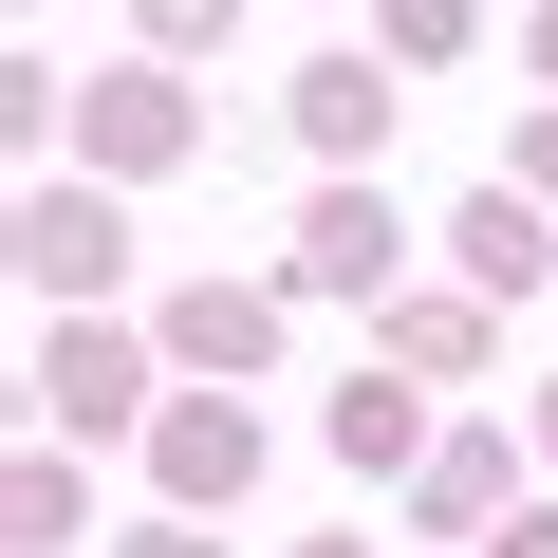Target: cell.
Masks as SVG:
<instances>
[{"mask_svg": "<svg viewBox=\"0 0 558 558\" xmlns=\"http://www.w3.org/2000/svg\"><path fill=\"white\" fill-rule=\"evenodd\" d=\"M75 131H94V168H112V186H149V168H186V94H168V75H112V94H94Z\"/></svg>", "mask_w": 558, "mask_h": 558, "instance_id": "4", "label": "cell"}, {"mask_svg": "<svg viewBox=\"0 0 558 558\" xmlns=\"http://www.w3.org/2000/svg\"><path fill=\"white\" fill-rule=\"evenodd\" d=\"M391 57H465V0H391Z\"/></svg>", "mask_w": 558, "mask_h": 558, "instance_id": "12", "label": "cell"}, {"mask_svg": "<svg viewBox=\"0 0 558 558\" xmlns=\"http://www.w3.org/2000/svg\"><path fill=\"white\" fill-rule=\"evenodd\" d=\"M149 465H168V502H223V484H260V428H242V391H186V410L149 428Z\"/></svg>", "mask_w": 558, "mask_h": 558, "instance_id": "2", "label": "cell"}, {"mask_svg": "<svg viewBox=\"0 0 558 558\" xmlns=\"http://www.w3.org/2000/svg\"><path fill=\"white\" fill-rule=\"evenodd\" d=\"M38 410H57V428H131V336H112V317H75V336L38 354Z\"/></svg>", "mask_w": 558, "mask_h": 558, "instance_id": "5", "label": "cell"}, {"mask_svg": "<svg viewBox=\"0 0 558 558\" xmlns=\"http://www.w3.org/2000/svg\"><path fill=\"white\" fill-rule=\"evenodd\" d=\"M299 149H317V168H373V149H391V75H373V57H317V75H299Z\"/></svg>", "mask_w": 558, "mask_h": 558, "instance_id": "3", "label": "cell"}, {"mask_svg": "<svg viewBox=\"0 0 558 558\" xmlns=\"http://www.w3.org/2000/svg\"><path fill=\"white\" fill-rule=\"evenodd\" d=\"M299 558H373V539H299Z\"/></svg>", "mask_w": 558, "mask_h": 558, "instance_id": "17", "label": "cell"}, {"mask_svg": "<svg viewBox=\"0 0 558 558\" xmlns=\"http://www.w3.org/2000/svg\"><path fill=\"white\" fill-rule=\"evenodd\" d=\"M168 354L186 373H260L279 354V299H223V279H205V299H168Z\"/></svg>", "mask_w": 558, "mask_h": 558, "instance_id": "9", "label": "cell"}, {"mask_svg": "<svg viewBox=\"0 0 558 558\" xmlns=\"http://www.w3.org/2000/svg\"><path fill=\"white\" fill-rule=\"evenodd\" d=\"M149 38H168V57H186V38H223V0H149Z\"/></svg>", "mask_w": 558, "mask_h": 558, "instance_id": "13", "label": "cell"}, {"mask_svg": "<svg viewBox=\"0 0 558 558\" xmlns=\"http://www.w3.org/2000/svg\"><path fill=\"white\" fill-rule=\"evenodd\" d=\"M539 447H558V391H539Z\"/></svg>", "mask_w": 558, "mask_h": 558, "instance_id": "18", "label": "cell"}, {"mask_svg": "<svg viewBox=\"0 0 558 558\" xmlns=\"http://www.w3.org/2000/svg\"><path fill=\"white\" fill-rule=\"evenodd\" d=\"M299 279H336V299L373 279V299H391V205H373V186H336V205L299 223Z\"/></svg>", "mask_w": 558, "mask_h": 558, "instance_id": "8", "label": "cell"}, {"mask_svg": "<svg viewBox=\"0 0 558 558\" xmlns=\"http://www.w3.org/2000/svg\"><path fill=\"white\" fill-rule=\"evenodd\" d=\"M336 465H354V484L428 465V410H410V373H354V391H336Z\"/></svg>", "mask_w": 558, "mask_h": 558, "instance_id": "7", "label": "cell"}, {"mask_svg": "<svg viewBox=\"0 0 558 558\" xmlns=\"http://www.w3.org/2000/svg\"><path fill=\"white\" fill-rule=\"evenodd\" d=\"M502 558H558V502H539V521H502Z\"/></svg>", "mask_w": 558, "mask_h": 558, "instance_id": "15", "label": "cell"}, {"mask_svg": "<svg viewBox=\"0 0 558 558\" xmlns=\"http://www.w3.org/2000/svg\"><path fill=\"white\" fill-rule=\"evenodd\" d=\"M131 558H205V521H149V539H131Z\"/></svg>", "mask_w": 558, "mask_h": 558, "instance_id": "16", "label": "cell"}, {"mask_svg": "<svg viewBox=\"0 0 558 558\" xmlns=\"http://www.w3.org/2000/svg\"><path fill=\"white\" fill-rule=\"evenodd\" d=\"M20 260L57 279V299H112V279H131V223L75 205V186H38V205H20Z\"/></svg>", "mask_w": 558, "mask_h": 558, "instance_id": "1", "label": "cell"}, {"mask_svg": "<svg viewBox=\"0 0 558 558\" xmlns=\"http://www.w3.org/2000/svg\"><path fill=\"white\" fill-rule=\"evenodd\" d=\"M521 186H558V112H539V131H521Z\"/></svg>", "mask_w": 558, "mask_h": 558, "instance_id": "14", "label": "cell"}, {"mask_svg": "<svg viewBox=\"0 0 558 558\" xmlns=\"http://www.w3.org/2000/svg\"><path fill=\"white\" fill-rule=\"evenodd\" d=\"M447 242H465V279H484V299H539V279H558V242H539V205H521V186H484Z\"/></svg>", "mask_w": 558, "mask_h": 558, "instance_id": "6", "label": "cell"}, {"mask_svg": "<svg viewBox=\"0 0 558 558\" xmlns=\"http://www.w3.org/2000/svg\"><path fill=\"white\" fill-rule=\"evenodd\" d=\"M502 502V447H428V521H484Z\"/></svg>", "mask_w": 558, "mask_h": 558, "instance_id": "11", "label": "cell"}, {"mask_svg": "<svg viewBox=\"0 0 558 558\" xmlns=\"http://www.w3.org/2000/svg\"><path fill=\"white\" fill-rule=\"evenodd\" d=\"M391 373H484V299H391Z\"/></svg>", "mask_w": 558, "mask_h": 558, "instance_id": "10", "label": "cell"}]
</instances>
